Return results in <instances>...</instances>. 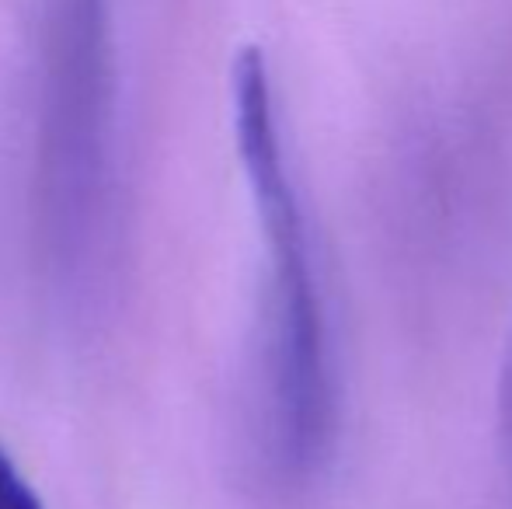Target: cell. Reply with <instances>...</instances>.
Segmentation results:
<instances>
[{
	"mask_svg": "<svg viewBox=\"0 0 512 509\" xmlns=\"http://www.w3.org/2000/svg\"><path fill=\"white\" fill-rule=\"evenodd\" d=\"M234 140L265 245L262 422L283 475L304 478L335 436V370L328 318L310 258L307 217L279 129L276 91L262 49L237 53L230 70Z\"/></svg>",
	"mask_w": 512,
	"mask_h": 509,
	"instance_id": "1",
	"label": "cell"
},
{
	"mask_svg": "<svg viewBox=\"0 0 512 509\" xmlns=\"http://www.w3.org/2000/svg\"><path fill=\"white\" fill-rule=\"evenodd\" d=\"M115 178L112 0H46L35 74V217L63 279L95 265Z\"/></svg>",
	"mask_w": 512,
	"mask_h": 509,
	"instance_id": "2",
	"label": "cell"
},
{
	"mask_svg": "<svg viewBox=\"0 0 512 509\" xmlns=\"http://www.w3.org/2000/svg\"><path fill=\"white\" fill-rule=\"evenodd\" d=\"M0 509H42L25 471L14 464V457L4 447H0Z\"/></svg>",
	"mask_w": 512,
	"mask_h": 509,
	"instance_id": "3",
	"label": "cell"
},
{
	"mask_svg": "<svg viewBox=\"0 0 512 509\" xmlns=\"http://www.w3.org/2000/svg\"><path fill=\"white\" fill-rule=\"evenodd\" d=\"M499 426L512 464V321H509L506 349H502V367H499Z\"/></svg>",
	"mask_w": 512,
	"mask_h": 509,
	"instance_id": "4",
	"label": "cell"
}]
</instances>
